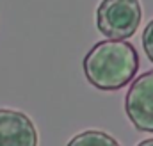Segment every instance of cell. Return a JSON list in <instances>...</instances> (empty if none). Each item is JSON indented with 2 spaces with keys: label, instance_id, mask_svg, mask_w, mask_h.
Here are the masks:
<instances>
[{
  "label": "cell",
  "instance_id": "4",
  "mask_svg": "<svg viewBox=\"0 0 153 146\" xmlns=\"http://www.w3.org/2000/svg\"><path fill=\"white\" fill-rule=\"evenodd\" d=\"M0 146H38V130L25 112L0 109Z\"/></svg>",
  "mask_w": 153,
  "mask_h": 146
},
{
  "label": "cell",
  "instance_id": "5",
  "mask_svg": "<svg viewBox=\"0 0 153 146\" xmlns=\"http://www.w3.org/2000/svg\"><path fill=\"white\" fill-rule=\"evenodd\" d=\"M66 146H121L111 134L103 130H84L70 139Z\"/></svg>",
  "mask_w": 153,
  "mask_h": 146
},
{
  "label": "cell",
  "instance_id": "3",
  "mask_svg": "<svg viewBox=\"0 0 153 146\" xmlns=\"http://www.w3.org/2000/svg\"><path fill=\"white\" fill-rule=\"evenodd\" d=\"M125 112L135 130L153 134V70L134 78L125 96Z\"/></svg>",
  "mask_w": 153,
  "mask_h": 146
},
{
  "label": "cell",
  "instance_id": "7",
  "mask_svg": "<svg viewBox=\"0 0 153 146\" xmlns=\"http://www.w3.org/2000/svg\"><path fill=\"white\" fill-rule=\"evenodd\" d=\"M137 146H153V137L152 139H144V141H141Z\"/></svg>",
  "mask_w": 153,
  "mask_h": 146
},
{
  "label": "cell",
  "instance_id": "1",
  "mask_svg": "<svg viewBox=\"0 0 153 146\" xmlns=\"http://www.w3.org/2000/svg\"><path fill=\"white\" fill-rule=\"evenodd\" d=\"M82 68L93 87L100 91H119L134 82L139 70V54L128 41L105 39L85 54Z\"/></svg>",
  "mask_w": 153,
  "mask_h": 146
},
{
  "label": "cell",
  "instance_id": "2",
  "mask_svg": "<svg viewBox=\"0 0 153 146\" xmlns=\"http://www.w3.org/2000/svg\"><path fill=\"white\" fill-rule=\"evenodd\" d=\"M143 20L141 0H102L96 7V29L109 39L132 37Z\"/></svg>",
  "mask_w": 153,
  "mask_h": 146
},
{
  "label": "cell",
  "instance_id": "6",
  "mask_svg": "<svg viewBox=\"0 0 153 146\" xmlns=\"http://www.w3.org/2000/svg\"><path fill=\"white\" fill-rule=\"evenodd\" d=\"M141 41H143V48H144L146 57L150 59V63H153V20H150L148 25L144 27Z\"/></svg>",
  "mask_w": 153,
  "mask_h": 146
}]
</instances>
